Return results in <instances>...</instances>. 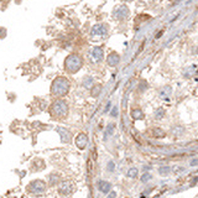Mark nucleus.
<instances>
[{
	"label": "nucleus",
	"instance_id": "1",
	"mask_svg": "<svg viewBox=\"0 0 198 198\" xmlns=\"http://www.w3.org/2000/svg\"><path fill=\"white\" fill-rule=\"evenodd\" d=\"M71 89V83L66 77H57L52 82L51 93L55 97H64L68 94Z\"/></svg>",
	"mask_w": 198,
	"mask_h": 198
},
{
	"label": "nucleus",
	"instance_id": "2",
	"mask_svg": "<svg viewBox=\"0 0 198 198\" xmlns=\"http://www.w3.org/2000/svg\"><path fill=\"white\" fill-rule=\"evenodd\" d=\"M68 112H69V106H68V103L63 99H57L55 100L51 106H50V113L52 116H55L57 119H64L67 115H68Z\"/></svg>",
	"mask_w": 198,
	"mask_h": 198
},
{
	"label": "nucleus",
	"instance_id": "3",
	"mask_svg": "<svg viewBox=\"0 0 198 198\" xmlns=\"http://www.w3.org/2000/svg\"><path fill=\"white\" fill-rule=\"evenodd\" d=\"M82 66H83V58L79 55H77V53H72V55H69L64 61L66 71L68 73H72V75L77 73V72L82 68Z\"/></svg>",
	"mask_w": 198,
	"mask_h": 198
},
{
	"label": "nucleus",
	"instance_id": "4",
	"mask_svg": "<svg viewBox=\"0 0 198 198\" xmlns=\"http://www.w3.org/2000/svg\"><path fill=\"white\" fill-rule=\"evenodd\" d=\"M108 35V27L104 24H97L92 27L91 31V37L93 41H98V40H103L104 37H106Z\"/></svg>",
	"mask_w": 198,
	"mask_h": 198
},
{
	"label": "nucleus",
	"instance_id": "5",
	"mask_svg": "<svg viewBox=\"0 0 198 198\" xmlns=\"http://www.w3.org/2000/svg\"><path fill=\"white\" fill-rule=\"evenodd\" d=\"M103 57H104V51L102 47L99 46H94L92 47L91 50L88 51V58H89V62H92L94 64H98L103 61Z\"/></svg>",
	"mask_w": 198,
	"mask_h": 198
},
{
	"label": "nucleus",
	"instance_id": "6",
	"mask_svg": "<svg viewBox=\"0 0 198 198\" xmlns=\"http://www.w3.org/2000/svg\"><path fill=\"white\" fill-rule=\"evenodd\" d=\"M46 182L42 179H35L31 183H29L27 186V192L29 193H33V194H40L43 193L46 191Z\"/></svg>",
	"mask_w": 198,
	"mask_h": 198
},
{
	"label": "nucleus",
	"instance_id": "7",
	"mask_svg": "<svg viewBox=\"0 0 198 198\" xmlns=\"http://www.w3.org/2000/svg\"><path fill=\"white\" fill-rule=\"evenodd\" d=\"M75 188H76V186L72 181H62L60 183L58 192L62 196H69V194H72L75 192Z\"/></svg>",
	"mask_w": 198,
	"mask_h": 198
},
{
	"label": "nucleus",
	"instance_id": "8",
	"mask_svg": "<svg viewBox=\"0 0 198 198\" xmlns=\"http://www.w3.org/2000/svg\"><path fill=\"white\" fill-rule=\"evenodd\" d=\"M113 15H114V17H115L116 20L121 21V20H124V19H127V17H128V15H129V9H128L127 5H120V6L115 8Z\"/></svg>",
	"mask_w": 198,
	"mask_h": 198
},
{
	"label": "nucleus",
	"instance_id": "9",
	"mask_svg": "<svg viewBox=\"0 0 198 198\" xmlns=\"http://www.w3.org/2000/svg\"><path fill=\"white\" fill-rule=\"evenodd\" d=\"M76 144H77V148H78V149H81V150L85 149V146L88 145V136H87V134L81 133V134L76 137Z\"/></svg>",
	"mask_w": 198,
	"mask_h": 198
},
{
	"label": "nucleus",
	"instance_id": "10",
	"mask_svg": "<svg viewBox=\"0 0 198 198\" xmlns=\"http://www.w3.org/2000/svg\"><path fill=\"white\" fill-rule=\"evenodd\" d=\"M119 61H120V56L118 55L116 52H112L109 56H108V64H109L110 67H115V66H118V63H119Z\"/></svg>",
	"mask_w": 198,
	"mask_h": 198
},
{
	"label": "nucleus",
	"instance_id": "11",
	"mask_svg": "<svg viewBox=\"0 0 198 198\" xmlns=\"http://www.w3.org/2000/svg\"><path fill=\"white\" fill-rule=\"evenodd\" d=\"M58 133H60V136H61V140L62 142H69L71 137H72V134L64 129V128H58Z\"/></svg>",
	"mask_w": 198,
	"mask_h": 198
},
{
	"label": "nucleus",
	"instance_id": "12",
	"mask_svg": "<svg viewBox=\"0 0 198 198\" xmlns=\"http://www.w3.org/2000/svg\"><path fill=\"white\" fill-rule=\"evenodd\" d=\"M98 188L100 192L103 193H106V192H109L110 188H112V183L110 182H108V181H104V179H102V181L98 182Z\"/></svg>",
	"mask_w": 198,
	"mask_h": 198
},
{
	"label": "nucleus",
	"instance_id": "13",
	"mask_svg": "<svg viewBox=\"0 0 198 198\" xmlns=\"http://www.w3.org/2000/svg\"><path fill=\"white\" fill-rule=\"evenodd\" d=\"M131 118L134 120H141V119H144V113L140 109H134L131 112Z\"/></svg>",
	"mask_w": 198,
	"mask_h": 198
},
{
	"label": "nucleus",
	"instance_id": "14",
	"mask_svg": "<svg viewBox=\"0 0 198 198\" xmlns=\"http://www.w3.org/2000/svg\"><path fill=\"white\" fill-rule=\"evenodd\" d=\"M152 134H154L156 137H164V136H165V133L162 131V129H158V128L154 129V130H152Z\"/></svg>",
	"mask_w": 198,
	"mask_h": 198
},
{
	"label": "nucleus",
	"instance_id": "15",
	"mask_svg": "<svg viewBox=\"0 0 198 198\" xmlns=\"http://www.w3.org/2000/svg\"><path fill=\"white\" fill-rule=\"evenodd\" d=\"M136 176H137V168L133 167V168H130V170L128 171V177H130V178H136Z\"/></svg>",
	"mask_w": 198,
	"mask_h": 198
},
{
	"label": "nucleus",
	"instance_id": "16",
	"mask_svg": "<svg viewBox=\"0 0 198 198\" xmlns=\"http://www.w3.org/2000/svg\"><path fill=\"white\" fill-rule=\"evenodd\" d=\"M100 91H102V85H97L96 88H93L92 91H91V94H92L93 97H97V96L100 93Z\"/></svg>",
	"mask_w": 198,
	"mask_h": 198
},
{
	"label": "nucleus",
	"instance_id": "17",
	"mask_svg": "<svg viewBox=\"0 0 198 198\" xmlns=\"http://www.w3.org/2000/svg\"><path fill=\"white\" fill-rule=\"evenodd\" d=\"M150 178H151V175H150V173H145V175L141 176V181H142V182H148Z\"/></svg>",
	"mask_w": 198,
	"mask_h": 198
},
{
	"label": "nucleus",
	"instance_id": "18",
	"mask_svg": "<svg viewBox=\"0 0 198 198\" xmlns=\"http://www.w3.org/2000/svg\"><path fill=\"white\" fill-rule=\"evenodd\" d=\"M160 175H167V173H170V168H167V167H162V168H160Z\"/></svg>",
	"mask_w": 198,
	"mask_h": 198
},
{
	"label": "nucleus",
	"instance_id": "19",
	"mask_svg": "<svg viewBox=\"0 0 198 198\" xmlns=\"http://www.w3.org/2000/svg\"><path fill=\"white\" fill-rule=\"evenodd\" d=\"M0 37H5V29H0Z\"/></svg>",
	"mask_w": 198,
	"mask_h": 198
},
{
	"label": "nucleus",
	"instance_id": "20",
	"mask_svg": "<svg viewBox=\"0 0 198 198\" xmlns=\"http://www.w3.org/2000/svg\"><path fill=\"white\" fill-rule=\"evenodd\" d=\"M123 2H125V3H131V2H134V0H123Z\"/></svg>",
	"mask_w": 198,
	"mask_h": 198
}]
</instances>
